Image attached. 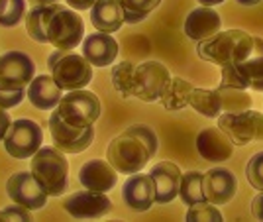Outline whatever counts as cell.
Wrapping results in <instances>:
<instances>
[{
    "instance_id": "6da1fadb",
    "label": "cell",
    "mask_w": 263,
    "mask_h": 222,
    "mask_svg": "<svg viewBox=\"0 0 263 222\" xmlns=\"http://www.w3.org/2000/svg\"><path fill=\"white\" fill-rule=\"evenodd\" d=\"M253 35L243 30H226L214 33L212 38L198 42L197 53L200 59L210 61L218 67L234 65L252 55Z\"/></svg>"
},
{
    "instance_id": "7a4b0ae2",
    "label": "cell",
    "mask_w": 263,
    "mask_h": 222,
    "mask_svg": "<svg viewBox=\"0 0 263 222\" xmlns=\"http://www.w3.org/2000/svg\"><path fill=\"white\" fill-rule=\"evenodd\" d=\"M30 171L49 197H61L69 187V161L55 145L40 147L33 154Z\"/></svg>"
},
{
    "instance_id": "3957f363",
    "label": "cell",
    "mask_w": 263,
    "mask_h": 222,
    "mask_svg": "<svg viewBox=\"0 0 263 222\" xmlns=\"http://www.w3.org/2000/svg\"><path fill=\"white\" fill-rule=\"evenodd\" d=\"M49 75L63 90H77L85 89L92 81V65L88 63L85 55L57 49L47 57Z\"/></svg>"
},
{
    "instance_id": "277c9868",
    "label": "cell",
    "mask_w": 263,
    "mask_h": 222,
    "mask_svg": "<svg viewBox=\"0 0 263 222\" xmlns=\"http://www.w3.org/2000/svg\"><path fill=\"white\" fill-rule=\"evenodd\" d=\"M152 157L154 156H152L149 147L143 144L138 136L128 134L126 130L120 136H116L106 150V159L110 165L118 173H126V175L140 173Z\"/></svg>"
},
{
    "instance_id": "5b68a950",
    "label": "cell",
    "mask_w": 263,
    "mask_h": 222,
    "mask_svg": "<svg viewBox=\"0 0 263 222\" xmlns=\"http://www.w3.org/2000/svg\"><path fill=\"white\" fill-rule=\"evenodd\" d=\"M85 40V22L77 10L57 4L51 20L47 24V44L55 49L73 51Z\"/></svg>"
},
{
    "instance_id": "8992f818",
    "label": "cell",
    "mask_w": 263,
    "mask_h": 222,
    "mask_svg": "<svg viewBox=\"0 0 263 222\" xmlns=\"http://www.w3.org/2000/svg\"><path fill=\"white\" fill-rule=\"evenodd\" d=\"M57 112L67 124L77 128H88L100 118L102 104L95 92L87 89H77L63 95V99L57 104Z\"/></svg>"
},
{
    "instance_id": "52a82bcc",
    "label": "cell",
    "mask_w": 263,
    "mask_h": 222,
    "mask_svg": "<svg viewBox=\"0 0 263 222\" xmlns=\"http://www.w3.org/2000/svg\"><path fill=\"white\" fill-rule=\"evenodd\" d=\"M218 128L230 138L234 145H248L255 140H263V112H222L218 116Z\"/></svg>"
},
{
    "instance_id": "ba28073f",
    "label": "cell",
    "mask_w": 263,
    "mask_h": 222,
    "mask_svg": "<svg viewBox=\"0 0 263 222\" xmlns=\"http://www.w3.org/2000/svg\"><path fill=\"white\" fill-rule=\"evenodd\" d=\"M44 142V130L37 122L30 118H18L10 124L2 144L6 154L14 159H28L32 157Z\"/></svg>"
},
{
    "instance_id": "9c48e42d",
    "label": "cell",
    "mask_w": 263,
    "mask_h": 222,
    "mask_svg": "<svg viewBox=\"0 0 263 222\" xmlns=\"http://www.w3.org/2000/svg\"><path fill=\"white\" fill-rule=\"evenodd\" d=\"M49 132H51V140L57 150H61L63 154H81L88 150L92 142H95V128H77L67 124L57 108L51 110L49 116Z\"/></svg>"
},
{
    "instance_id": "30bf717a",
    "label": "cell",
    "mask_w": 263,
    "mask_h": 222,
    "mask_svg": "<svg viewBox=\"0 0 263 222\" xmlns=\"http://www.w3.org/2000/svg\"><path fill=\"white\" fill-rule=\"evenodd\" d=\"M171 81L169 69L159 61H143L136 65L134 73V97L143 102H155L161 99L165 87Z\"/></svg>"
},
{
    "instance_id": "8fae6325",
    "label": "cell",
    "mask_w": 263,
    "mask_h": 222,
    "mask_svg": "<svg viewBox=\"0 0 263 222\" xmlns=\"http://www.w3.org/2000/svg\"><path fill=\"white\" fill-rule=\"evenodd\" d=\"M220 69H222L220 85L243 90L253 89L263 92V57L250 55L240 63L220 67Z\"/></svg>"
},
{
    "instance_id": "7c38bea8",
    "label": "cell",
    "mask_w": 263,
    "mask_h": 222,
    "mask_svg": "<svg viewBox=\"0 0 263 222\" xmlns=\"http://www.w3.org/2000/svg\"><path fill=\"white\" fill-rule=\"evenodd\" d=\"M6 193L12 202L22 205L30 211H40L47 205V193L35 181L32 171H16L6 183Z\"/></svg>"
},
{
    "instance_id": "4fadbf2b",
    "label": "cell",
    "mask_w": 263,
    "mask_h": 222,
    "mask_svg": "<svg viewBox=\"0 0 263 222\" xmlns=\"http://www.w3.org/2000/svg\"><path fill=\"white\" fill-rule=\"evenodd\" d=\"M35 77L32 57L24 51H6L0 55V87L26 89Z\"/></svg>"
},
{
    "instance_id": "5bb4252c",
    "label": "cell",
    "mask_w": 263,
    "mask_h": 222,
    "mask_svg": "<svg viewBox=\"0 0 263 222\" xmlns=\"http://www.w3.org/2000/svg\"><path fill=\"white\" fill-rule=\"evenodd\" d=\"M110 199L106 193H99V191H79L73 193L69 199L63 202V211L69 212L73 218L79 220H92V218H100L110 212Z\"/></svg>"
},
{
    "instance_id": "9a60e30c",
    "label": "cell",
    "mask_w": 263,
    "mask_h": 222,
    "mask_svg": "<svg viewBox=\"0 0 263 222\" xmlns=\"http://www.w3.org/2000/svg\"><path fill=\"white\" fill-rule=\"evenodd\" d=\"M122 199L126 207L136 212L149 211L155 205V185L149 173H134L126 179Z\"/></svg>"
},
{
    "instance_id": "2e32d148",
    "label": "cell",
    "mask_w": 263,
    "mask_h": 222,
    "mask_svg": "<svg viewBox=\"0 0 263 222\" xmlns=\"http://www.w3.org/2000/svg\"><path fill=\"white\" fill-rule=\"evenodd\" d=\"M149 175L155 185V202L157 205H169L171 200L179 197L181 177L183 171L173 161H159L149 169Z\"/></svg>"
},
{
    "instance_id": "e0dca14e",
    "label": "cell",
    "mask_w": 263,
    "mask_h": 222,
    "mask_svg": "<svg viewBox=\"0 0 263 222\" xmlns=\"http://www.w3.org/2000/svg\"><path fill=\"white\" fill-rule=\"evenodd\" d=\"M238 191V179L226 167H212L204 171V195L212 205H228Z\"/></svg>"
},
{
    "instance_id": "ac0fdd59",
    "label": "cell",
    "mask_w": 263,
    "mask_h": 222,
    "mask_svg": "<svg viewBox=\"0 0 263 222\" xmlns=\"http://www.w3.org/2000/svg\"><path fill=\"white\" fill-rule=\"evenodd\" d=\"M81 51H83V55L90 65L108 67L116 61V57L120 53V45H118L116 38L112 33L97 32L88 33L83 40Z\"/></svg>"
},
{
    "instance_id": "d6986e66",
    "label": "cell",
    "mask_w": 263,
    "mask_h": 222,
    "mask_svg": "<svg viewBox=\"0 0 263 222\" xmlns=\"http://www.w3.org/2000/svg\"><path fill=\"white\" fill-rule=\"evenodd\" d=\"M220 28H222V18L218 12L210 6H198L195 10H191L185 18V26H183L186 38L197 44L218 33Z\"/></svg>"
},
{
    "instance_id": "ffe728a7",
    "label": "cell",
    "mask_w": 263,
    "mask_h": 222,
    "mask_svg": "<svg viewBox=\"0 0 263 222\" xmlns=\"http://www.w3.org/2000/svg\"><path fill=\"white\" fill-rule=\"evenodd\" d=\"M197 152L202 159L212 163L228 161L234 154V144L220 128H204L197 136Z\"/></svg>"
},
{
    "instance_id": "44dd1931",
    "label": "cell",
    "mask_w": 263,
    "mask_h": 222,
    "mask_svg": "<svg viewBox=\"0 0 263 222\" xmlns=\"http://www.w3.org/2000/svg\"><path fill=\"white\" fill-rule=\"evenodd\" d=\"M79 183L90 191L108 193L118 183V171L108 163V159H90L79 169Z\"/></svg>"
},
{
    "instance_id": "7402d4cb",
    "label": "cell",
    "mask_w": 263,
    "mask_h": 222,
    "mask_svg": "<svg viewBox=\"0 0 263 222\" xmlns=\"http://www.w3.org/2000/svg\"><path fill=\"white\" fill-rule=\"evenodd\" d=\"M26 97L37 110H53L63 99V89L55 83L51 75H37L28 85Z\"/></svg>"
},
{
    "instance_id": "603a6c76",
    "label": "cell",
    "mask_w": 263,
    "mask_h": 222,
    "mask_svg": "<svg viewBox=\"0 0 263 222\" xmlns=\"http://www.w3.org/2000/svg\"><path fill=\"white\" fill-rule=\"evenodd\" d=\"M124 10L120 0H97L90 8V24L97 32L114 33L124 26Z\"/></svg>"
},
{
    "instance_id": "cb8c5ba5",
    "label": "cell",
    "mask_w": 263,
    "mask_h": 222,
    "mask_svg": "<svg viewBox=\"0 0 263 222\" xmlns=\"http://www.w3.org/2000/svg\"><path fill=\"white\" fill-rule=\"evenodd\" d=\"M193 89H195V87H193L186 79L171 77V81H169V85L165 87L159 102L163 104L165 110H171V112L183 110L185 106H189V99H191Z\"/></svg>"
},
{
    "instance_id": "d4e9b609",
    "label": "cell",
    "mask_w": 263,
    "mask_h": 222,
    "mask_svg": "<svg viewBox=\"0 0 263 222\" xmlns=\"http://www.w3.org/2000/svg\"><path fill=\"white\" fill-rule=\"evenodd\" d=\"M57 4L51 6H33L32 10L26 14V32L37 44H47V24L51 20Z\"/></svg>"
},
{
    "instance_id": "484cf974",
    "label": "cell",
    "mask_w": 263,
    "mask_h": 222,
    "mask_svg": "<svg viewBox=\"0 0 263 222\" xmlns=\"http://www.w3.org/2000/svg\"><path fill=\"white\" fill-rule=\"evenodd\" d=\"M189 104L206 118H218L222 114V102L216 89H193Z\"/></svg>"
},
{
    "instance_id": "4316f807",
    "label": "cell",
    "mask_w": 263,
    "mask_h": 222,
    "mask_svg": "<svg viewBox=\"0 0 263 222\" xmlns=\"http://www.w3.org/2000/svg\"><path fill=\"white\" fill-rule=\"evenodd\" d=\"M179 197L185 205H197L206 200L204 195V171H186L181 177Z\"/></svg>"
},
{
    "instance_id": "83f0119b",
    "label": "cell",
    "mask_w": 263,
    "mask_h": 222,
    "mask_svg": "<svg viewBox=\"0 0 263 222\" xmlns=\"http://www.w3.org/2000/svg\"><path fill=\"white\" fill-rule=\"evenodd\" d=\"M222 102V112H243L252 108V97L248 95V90L234 89V87H216Z\"/></svg>"
},
{
    "instance_id": "f1b7e54d",
    "label": "cell",
    "mask_w": 263,
    "mask_h": 222,
    "mask_svg": "<svg viewBox=\"0 0 263 222\" xmlns=\"http://www.w3.org/2000/svg\"><path fill=\"white\" fill-rule=\"evenodd\" d=\"M134 73L136 63L132 61H120L112 67V87L120 92L122 99L134 97Z\"/></svg>"
},
{
    "instance_id": "f546056e",
    "label": "cell",
    "mask_w": 263,
    "mask_h": 222,
    "mask_svg": "<svg viewBox=\"0 0 263 222\" xmlns=\"http://www.w3.org/2000/svg\"><path fill=\"white\" fill-rule=\"evenodd\" d=\"M126 24L143 22L161 4V0H120Z\"/></svg>"
},
{
    "instance_id": "4dcf8cb0",
    "label": "cell",
    "mask_w": 263,
    "mask_h": 222,
    "mask_svg": "<svg viewBox=\"0 0 263 222\" xmlns=\"http://www.w3.org/2000/svg\"><path fill=\"white\" fill-rule=\"evenodd\" d=\"M224 218L216 205L210 200H202L197 205H191L186 211V220L189 222H220Z\"/></svg>"
},
{
    "instance_id": "1f68e13d",
    "label": "cell",
    "mask_w": 263,
    "mask_h": 222,
    "mask_svg": "<svg viewBox=\"0 0 263 222\" xmlns=\"http://www.w3.org/2000/svg\"><path fill=\"white\" fill-rule=\"evenodd\" d=\"M26 0H6L4 10L0 12V26L4 28H14L26 18Z\"/></svg>"
},
{
    "instance_id": "d6a6232c",
    "label": "cell",
    "mask_w": 263,
    "mask_h": 222,
    "mask_svg": "<svg viewBox=\"0 0 263 222\" xmlns=\"http://www.w3.org/2000/svg\"><path fill=\"white\" fill-rule=\"evenodd\" d=\"M246 177L253 189L263 191V152H257L250 157L246 165Z\"/></svg>"
},
{
    "instance_id": "836d02e7",
    "label": "cell",
    "mask_w": 263,
    "mask_h": 222,
    "mask_svg": "<svg viewBox=\"0 0 263 222\" xmlns=\"http://www.w3.org/2000/svg\"><path fill=\"white\" fill-rule=\"evenodd\" d=\"M126 132L128 134H134V136H138L140 140H142L143 144L149 147V152H152V156L157 154V145H159V140H157V134L149 128V126H145V124H134V126H128L126 128Z\"/></svg>"
},
{
    "instance_id": "e575fe53",
    "label": "cell",
    "mask_w": 263,
    "mask_h": 222,
    "mask_svg": "<svg viewBox=\"0 0 263 222\" xmlns=\"http://www.w3.org/2000/svg\"><path fill=\"white\" fill-rule=\"evenodd\" d=\"M24 99H26V89H6V87H0V108H4V110L14 108Z\"/></svg>"
},
{
    "instance_id": "d590c367",
    "label": "cell",
    "mask_w": 263,
    "mask_h": 222,
    "mask_svg": "<svg viewBox=\"0 0 263 222\" xmlns=\"http://www.w3.org/2000/svg\"><path fill=\"white\" fill-rule=\"evenodd\" d=\"M2 220H22V222H28L32 220V211L30 209H26L22 205H10L8 209H4L2 211Z\"/></svg>"
},
{
    "instance_id": "8d00e7d4",
    "label": "cell",
    "mask_w": 263,
    "mask_h": 222,
    "mask_svg": "<svg viewBox=\"0 0 263 222\" xmlns=\"http://www.w3.org/2000/svg\"><path fill=\"white\" fill-rule=\"evenodd\" d=\"M252 214L253 218L263 220V191H259L252 200Z\"/></svg>"
},
{
    "instance_id": "74e56055",
    "label": "cell",
    "mask_w": 263,
    "mask_h": 222,
    "mask_svg": "<svg viewBox=\"0 0 263 222\" xmlns=\"http://www.w3.org/2000/svg\"><path fill=\"white\" fill-rule=\"evenodd\" d=\"M10 116H8V112L4 110V108H0V142L4 140V136H6V132L10 130Z\"/></svg>"
},
{
    "instance_id": "f35d334b",
    "label": "cell",
    "mask_w": 263,
    "mask_h": 222,
    "mask_svg": "<svg viewBox=\"0 0 263 222\" xmlns=\"http://www.w3.org/2000/svg\"><path fill=\"white\" fill-rule=\"evenodd\" d=\"M65 2L69 4V8L79 12V10H90L97 0H65Z\"/></svg>"
},
{
    "instance_id": "ab89813d",
    "label": "cell",
    "mask_w": 263,
    "mask_h": 222,
    "mask_svg": "<svg viewBox=\"0 0 263 222\" xmlns=\"http://www.w3.org/2000/svg\"><path fill=\"white\" fill-rule=\"evenodd\" d=\"M252 55H259L263 57V38H253V51H252Z\"/></svg>"
},
{
    "instance_id": "60d3db41",
    "label": "cell",
    "mask_w": 263,
    "mask_h": 222,
    "mask_svg": "<svg viewBox=\"0 0 263 222\" xmlns=\"http://www.w3.org/2000/svg\"><path fill=\"white\" fill-rule=\"evenodd\" d=\"M32 6H51V4H57V0H30Z\"/></svg>"
},
{
    "instance_id": "b9f144b4",
    "label": "cell",
    "mask_w": 263,
    "mask_h": 222,
    "mask_svg": "<svg viewBox=\"0 0 263 222\" xmlns=\"http://www.w3.org/2000/svg\"><path fill=\"white\" fill-rule=\"evenodd\" d=\"M238 4H241V6H257V4H261L263 0H236Z\"/></svg>"
},
{
    "instance_id": "7bdbcfd3",
    "label": "cell",
    "mask_w": 263,
    "mask_h": 222,
    "mask_svg": "<svg viewBox=\"0 0 263 222\" xmlns=\"http://www.w3.org/2000/svg\"><path fill=\"white\" fill-rule=\"evenodd\" d=\"M198 2H200L202 6H210V8H212V6H218V4H222L224 0H198Z\"/></svg>"
},
{
    "instance_id": "ee69618b",
    "label": "cell",
    "mask_w": 263,
    "mask_h": 222,
    "mask_svg": "<svg viewBox=\"0 0 263 222\" xmlns=\"http://www.w3.org/2000/svg\"><path fill=\"white\" fill-rule=\"evenodd\" d=\"M4 4H6V0H0V12L4 10Z\"/></svg>"
},
{
    "instance_id": "f6af8a7d",
    "label": "cell",
    "mask_w": 263,
    "mask_h": 222,
    "mask_svg": "<svg viewBox=\"0 0 263 222\" xmlns=\"http://www.w3.org/2000/svg\"><path fill=\"white\" fill-rule=\"evenodd\" d=\"M0 220H2V211H0Z\"/></svg>"
}]
</instances>
